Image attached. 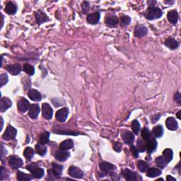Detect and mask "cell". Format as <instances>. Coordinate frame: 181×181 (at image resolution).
I'll use <instances>...</instances> for the list:
<instances>
[{
    "label": "cell",
    "mask_w": 181,
    "mask_h": 181,
    "mask_svg": "<svg viewBox=\"0 0 181 181\" xmlns=\"http://www.w3.org/2000/svg\"><path fill=\"white\" fill-rule=\"evenodd\" d=\"M145 17L149 20H154L161 17L162 11L158 7L149 6L144 13Z\"/></svg>",
    "instance_id": "6da1fadb"
},
{
    "label": "cell",
    "mask_w": 181,
    "mask_h": 181,
    "mask_svg": "<svg viewBox=\"0 0 181 181\" xmlns=\"http://www.w3.org/2000/svg\"><path fill=\"white\" fill-rule=\"evenodd\" d=\"M53 168L52 169H49L48 174L50 176L55 178H60L61 174L62 173L63 166L58 165L57 163H53Z\"/></svg>",
    "instance_id": "7a4b0ae2"
},
{
    "label": "cell",
    "mask_w": 181,
    "mask_h": 181,
    "mask_svg": "<svg viewBox=\"0 0 181 181\" xmlns=\"http://www.w3.org/2000/svg\"><path fill=\"white\" fill-rule=\"evenodd\" d=\"M16 133H17V130H16L14 128H13L12 126L9 125L7 127V128H6L5 132L2 135V138H3L4 140H14V139L16 137Z\"/></svg>",
    "instance_id": "3957f363"
},
{
    "label": "cell",
    "mask_w": 181,
    "mask_h": 181,
    "mask_svg": "<svg viewBox=\"0 0 181 181\" xmlns=\"http://www.w3.org/2000/svg\"><path fill=\"white\" fill-rule=\"evenodd\" d=\"M99 166L100 169L103 173H105V174H110V175H112V173L116 169V166L112 165V163H108V162H102L100 163Z\"/></svg>",
    "instance_id": "277c9868"
},
{
    "label": "cell",
    "mask_w": 181,
    "mask_h": 181,
    "mask_svg": "<svg viewBox=\"0 0 181 181\" xmlns=\"http://www.w3.org/2000/svg\"><path fill=\"white\" fill-rule=\"evenodd\" d=\"M9 163L11 168L14 169L19 168L23 164V160L16 156H12L9 158Z\"/></svg>",
    "instance_id": "5b68a950"
},
{
    "label": "cell",
    "mask_w": 181,
    "mask_h": 181,
    "mask_svg": "<svg viewBox=\"0 0 181 181\" xmlns=\"http://www.w3.org/2000/svg\"><path fill=\"white\" fill-rule=\"evenodd\" d=\"M42 111H43V116L47 120H50L53 117V110L48 103H43L42 105Z\"/></svg>",
    "instance_id": "8992f818"
},
{
    "label": "cell",
    "mask_w": 181,
    "mask_h": 181,
    "mask_svg": "<svg viewBox=\"0 0 181 181\" xmlns=\"http://www.w3.org/2000/svg\"><path fill=\"white\" fill-rule=\"evenodd\" d=\"M68 114H69V110L67 108H63L59 110L56 113V119L60 123H64L67 118Z\"/></svg>",
    "instance_id": "52a82bcc"
},
{
    "label": "cell",
    "mask_w": 181,
    "mask_h": 181,
    "mask_svg": "<svg viewBox=\"0 0 181 181\" xmlns=\"http://www.w3.org/2000/svg\"><path fill=\"white\" fill-rule=\"evenodd\" d=\"M122 175L124 178V179L128 181L137 180V174L135 172H132L130 169H123L122 171Z\"/></svg>",
    "instance_id": "ba28073f"
},
{
    "label": "cell",
    "mask_w": 181,
    "mask_h": 181,
    "mask_svg": "<svg viewBox=\"0 0 181 181\" xmlns=\"http://www.w3.org/2000/svg\"><path fill=\"white\" fill-rule=\"evenodd\" d=\"M30 106L29 102L28 101V100L26 98H21L17 103V107L18 109L20 112H22V113H24L29 109Z\"/></svg>",
    "instance_id": "9c48e42d"
},
{
    "label": "cell",
    "mask_w": 181,
    "mask_h": 181,
    "mask_svg": "<svg viewBox=\"0 0 181 181\" xmlns=\"http://www.w3.org/2000/svg\"><path fill=\"white\" fill-rule=\"evenodd\" d=\"M68 173L70 176L75 178H81L84 176V173L82 172V171L76 166L70 167L68 171Z\"/></svg>",
    "instance_id": "30bf717a"
},
{
    "label": "cell",
    "mask_w": 181,
    "mask_h": 181,
    "mask_svg": "<svg viewBox=\"0 0 181 181\" xmlns=\"http://www.w3.org/2000/svg\"><path fill=\"white\" fill-rule=\"evenodd\" d=\"M122 137L124 142V143L127 144H131L135 140V135L134 134L130 131L125 130L122 133Z\"/></svg>",
    "instance_id": "8fae6325"
},
{
    "label": "cell",
    "mask_w": 181,
    "mask_h": 181,
    "mask_svg": "<svg viewBox=\"0 0 181 181\" xmlns=\"http://www.w3.org/2000/svg\"><path fill=\"white\" fill-rule=\"evenodd\" d=\"M40 111H41V109H40V106L38 105L32 104L30 105L29 108V115L32 119H36L39 116Z\"/></svg>",
    "instance_id": "7c38bea8"
},
{
    "label": "cell",
    "mask_w": 181,
    "mask_h": 181,
    "mask_svg": "<svg viewBox=\"0 0 181 181\" xmlns=\"http://www.w3.org/2000/svg\"><path fill=\"white\" fill-rule=\"evenodd\" d=\"M157 147V142L155 138H150L149 140L147 141L146 142V150L151 154V152L155 151Z\"/></svg>",
    "instance_id": "4fadbf2b"
},
{
    "label": "cell",
    "mask_w": 181,
    "mask_h": 181,
    "mask_svg": "<svg viewBox=\"0 0 181 181\" xmlns=\"http://www.w3.org/2000/svg\"><path fill=\"white\" fill-rule=\"evenodd\" d=\"M6 69L7 71L12 75H18L22 71V67L19 64H14V65H9L6 66Z\"/></svg>",
    "instance_id": "5bb4252c"
},
{
    "label": "cell",
    "mask_w": 181,
    "mask_h": 181,
    "mask_svg": "<svg viewBox=\"0 0 181 181\" xmlns=\"http://www.w3.org/2000/svg\"><path fill=\"white\" fill-rule=\"evenodd\" d=\"M11 105H12V102L8 98H2L0 100V110H1V112L6 111Z\"/></svg>",
    "instance_id": "9a60e30c"
},
{
    "label": "cell",
    "mask_w": 181,
    "mask_h": 181,
    "mask_svg": "<svg viewBox=\"0 0 181 181\" xmlns=\"http://www.w3.org/2000/svg\"><path fill=\"white\" fill-rule=\"evenodd\" d=\"M166 125L167 127V128L171 131H175L178 128L177 121L175 120V119L174 118V117H168V118L166 120Z\"/></svg>",
    "instance_id": "2e32d148"
},
{
    "label": "cell",
    "mask_w": 181,
    "mask_h": 181,
    "mask_svg": "<svg viewBox=\"0 0 181 181\" xmlns=\"http://www.w3.org/2000/svg\"><path fill=\"white\" fill-rule=\"evenodd\" d=\"M35 16H36V20L38 24L43 23L45 22H48L49 18L45 14H44L41 11H37L35 13Z\"/></svg>",
    "instance_id": "e0dca14e"
},
{
    "label": "cell",
    "mask_w": 181,
    "mask_h": 181,
    "mask_svg": "<svg viewBox=\"0 0 181 181\" xmlns=\"http://www.w3.org/2000/svg\"><path fill=\"white\" fill-rule=\"evenodd\" d=\"M28 96L30 100H33V101H40L42 99L41 94L36 89H31L28 93Z\"/></svg>",
    "instance_id": "ac0fdd59"
},
{
    "label": "cell",
    "mask_w": 181,
    "mask_h": 181,
    "mask_svg": "<svg viewBox=\"0 0 181 181\" xmlns=\"http://www.w3.org/2000/svg\"><path fill=\"white\" fill-rule=\"evenodd\" d=\"M148 33V29L144 26H138L135 29V36L138 37H142L146 36Z\"/></svg>",
    "instance_id": "d6986e66"
},
{
    "label": "cell",
    "mask_w": 181,
    "mask_h": 181,
    "mask_svg": "<svg viewBox=\"0 0 181 181\" xmlns=\"http://www.w3.org/2000/svg\"><path fill=\"white\" fill-rule=\"evenodd\" d=\"M55 157L58 161H65L69 157V153L64 151V150H60L57 151L55 154Z\"/></svg>",
    "instance_id": "ffe728a7"
},
{
    "label": "cell",
    "mask_w": 181,
    "mask_h": 181,
    "mask_svg": "<svg viewBox=\"0 0 181 181\" xmlns=\"http://www.w3.org/2000/svg\"><path fill=\"white\" fill-rule=\"evenodd\" d=\"M167 18H168L169 22L172 23V24H175L178 20V14L175 10H172L168 13Z\"/></svg>",
    "instance_id": "44dd1931"
},
{
    "label": "cell",
    "mask_w": 181,
    "mask_h": 181,
    "mask_svg": "<svg viewBox=\"0 0 181 181\" xmlns=\"http://www.w3.org/2000/svg\"><path fill=\"white\" fill-rule=\"evenodd\" d=\"M100 20V14L99 12H96L91 14H89L87 16V22L91 24H96L98 23Z\"/></svg>",
    "instance_id": "7402d4cb"
},
{
    "label": "cell",
    "mask_w": 181,
    "mask_h": 181,
    "mask_svg": "<svg viewBox=\"0 0 181 181\" xmlns=\"http://www.w3.org/2000/svg\"><path fill=\"white\" fill-rule=\"evenodd\" d=\"M5 11L8 14H15L16 11H17V7L13 2H9L6 4Z\"/></svg>",
    "instance_id": "603a6c76"
},
{
    "label": "cell",
    "mask_w": 181,
    "mask_h": 181,
    "mask_svg": "<svg viewBox=\"0 0 181 181\" xmlns=\"http://www.w3.org/2000/svg\"><path fill=\"white\" fill-rule=\"evenodd\" d=\"M74 147V142L72 140H65L64 142H62L60 145V149L64 150V151H67V150L72 149V147Z\"/></svg>",
    "instance_id": "cb8c5ba5"
},
{
    "label": "cell",
    "mask_w": 181,
    "mask_h": 181,
    "mask_svg": "<svg viewBox=\"0 0 181 181\" xmlns=\"http://www.w3.org/2000/svg\"><path fill=\"white\" fill-rule=\"evenodd\" d=\"M165 45L168 48H170L171 50H175V49H177L178 46H179V43L174 38L167 39L165 41Z\"/></svg>",
    "instance_id": "d4e9b609"
},
{
    "label": "cell",
    "mask_w": 181,
    "mask_h": 181,
    "mask_svg": "<svg viewBox=\"0 0 181 181\" xmlns=\"http://www.w3.org/2000/svg\"><path fill=\"white\" fill-rule=\"evenodd\" d=\"M32 173V175L33 176L34 178H37V179H41L43 177L45 171L43 168H38V167H36V168H34L32 171H30Z\"/></svg>",
    "instance_id": "484cf974"
},
{
    "label": "cell",
    "mask_w": 181,
    "mask_h": 181,
    "mask_svg": "<svg viewBox=\"0 0 181 181\" xmlns=\"http://www.w3.org/2000/svg\"><path fill=\"white\" fill-rule=\"evenodd\" d=\"M161 174V171L158 168H148L147 175L149 178H155L157 176L160 175Z\"/></svg>",
    "instance_id": "4316f807"
},
{
    "label": "cell",
    "mask_w": 181,
    "mask_h": 181,
    "mask_svg": "<svg viewBox=\"0 0 181 181\" xmlns=\"http://www.w3.org/2000/svg\"><path fill=\"white\" fill-rule=\"evenodd\" d=\"M173 156V151L170 149H166L163 151V157L165 159L167 163H169V162L172 161Z\"/></svg>",
    "instance_id": "83f0119b"
},
{
    "label": "cell",
    "mask_w": 181,
    "mask_h": 181,
    "mask_svg": "<svg viewBox=\"0 0 181 181\" xmlns=\"http://www.w3.org/2000/svg\"><path fill=\"white\" fill-rule=\"evenodd\" d=\"M105 23L109 26H116L118 23V18L116 16H108L105 20Z\"/></svg>",
    "instance_id": "f1b7e54d"
},
{
    "label": "cell",
    "mask_w": 181,
    "mask_h": 181,
    "mask_svg": "<svg viewBox=\"0 0 181 181\" xmlns=\"http://www.w3.org/2000/svg\"><path fill=\"white\" fill-rule=\"evenodd\" d=\"M153 135L155 137H161L163 134V129L161 125H157L152 130Z\"/></svg>",
    "instance_id": "f546056e"
},
{
    "label": "cell",
    "mask_w": 181,
    "mask_h": 181,
    "mask_svg": "<svg viewBox=\"0 0 181 181\" xmlns=\"http://www.w3.org/2000/svg\"><path fill=\"white\" fill-rule=\"evenodd\" d=\"M31 175H28V174H26L25 173L21 172V171H18L17 173V179L20 181H29L33 179Z\"/></svg>",
    "instance_id": "4dcf8cb0"
},
{
    "label": "cell",
    "mask_w": 181,
    "mask_h": 181,
    "mask_svg": "<svg viewBox=\"0 0 181 181\" xmlns=\"http://www.w3.org/2000/svg\"><path fill=\"white\" fill-rule=\"evenodd\" d=\"M49 139H50V133L48 132H44L42 133L39 138V142L42 144H46L49 142Z\"/></svg>",
    "instance_id": "1f68e13d"
},
{
    "label": "cell",
    "mask_w": 181,
    "mask_h": 181,
    "mask_svg": "<svg viewBox=\"0 0 181 181\" xmlns=\"http://www.w3.org/2000/svg\"><path fill=\"white\" fill-rule=\"evenodd\" d=\"M36 151L37 154L39 155H41V156H43L45 155L46 152H47V147H45L43 144H41V143H39V144H36Z\"/></svg>",
    "instance_id": "d6a6232c"
},
{
    "label": "cell",
    "mask_w": 181,
    "mask_h": 181,
    "mask_svg": "<svg viewBox=\"0 0 181 181\" xmlns=\"http://www.w3.org/2000/svg\"><path fill=\"white\" fill-rule=\"evenodd\" d=\"M137 167H138V169L141 171V172L144 173L148 170L149 166L147 162H145L144 161H139L137 163Z\"/></svg>",
    "instance_id": "836d02e7"
},
{
    "label": "cell",
    "mask_w": 181,
    "mask_h": 181,
    "mask_svg": "<svg viewBox=\"0 0 181 181\" xmlns=\"http://www.w3.org/2000/svg\"><path fill=\"white\" fill-rule=\"evenodd\" d=\"M155 162H156V163L157 164V166H159L160 168H164L167 165V161L165 160V159L163 158V156H159L157 157L155 160Z\"/></svg>",
    "instance_id": "e575fe53"
},
{
    "label": "cell",
    "mask_w": 181,
    "mask_h": 181,
    "mask_svg": "<svg viewBox=\"0 0 181 181\" xmlns=\"http://www.w3.org/2000/svg\"><path fill=\"white\" fill-rule=\"evenodd\" d=\"M23 155L28 160H31L33 157L34 156V151L32 148L30 147H27L26 149L24 150V152H23Z\"/></svg>",
    "instance_id": "d590c367"
},
{
    "label": "cell",
    "mask_w": 181,
    "mask_h": 181,
    "mask_svg": "<svg viewBox=\"0 0 181 181\" xmlns=\"http://www.w3.org/2000/svg\"><path fill=\"white\" fill-rule=\"evenodd\" d=\"M23 70H24L25 72H26L28 74L30 75V76H32V75H33L35 74L34 67L29 64H25L23 65Z\"/></svg>",
    "instance_id": "8d00e7d4"
},
{
    "label": "cell",
    "mask_w": 181,
    "mask_h": 181,
    "mask_svg": "<svg viewBox=\"0 0 181 181\" xmlns=\"http://www.w3.org/2000/svg\"><path fill=\"white\" fill-rule=\"evenodd\" d=\"M141 135H142L143 140L145 141L149 140V139L151 138V133H150L149 129L147 128H144L142 129V132H141Z\"/></svg>",
    "instance_id": "74e56055"
},
{
    "label": "cell",
    "mask_w": 181,
    "mask_h": 181,
    "mask_svg": "<svg viewBox=\"0 0 181 181\" xmlns=\"http://www.w3.org/2000/svg\"><path fill=\"white\" fill-rule=\"evenodd\" d=\"M137 149L140 151L144 152V151H146V142L142 140L141 139H139L137 142Z\"/></svg>",
    "instance_id": "f35d334b"
},
{
    "label": "cell",
    "mask_w": 181,
    "mask_h": 181,
    "mask_svg": "<svg viewBox=\"0 0 181 181\" xmlns=\"http://www.w3.org/2000/svg\"><path fill=\"white\" fill-rule=\"evenodd\" d=\"M132 129L134 133L136 134V135H137L139 132H140V123L137 120H133L132 123Z\"/></svg>",
    "instance_id": "ab89813d"
},
{
    "label": "cell",
    "mask_w": 181,
    "mask_h": 181,
    "mask_svg": "<svg viewBox=\"0 0 181 181\" xmlns=\"http://www.w3.org/2000/svg\"><path fill=\"white\" fill-rule=\"evenodd\" d=\"M9 81L8 75L6 74H2L0 76V85L1 87L3 86L4 84H6Z\"/></svg>",
    "instance_id": "60d3db41"
},
{
    "label": "cell",
    "mask_w": 181,
    "mask_h": 181,
    "mask_svg": "<svg viewBox=\"0 0 181 181\" xmlns=\"http://www.w3.org/2000/svg\"><path fill=\"white\" fill-rule=\"evenodd\" d=\"M130 22H131V18H130V17H129V16H123L120 19V23L123 26L129 25L130 24Z\"/></svg>",
    "instance_id": "b9f144b4"
},
{
    "label": "cell",
    "mask_w": 181,
    "mask_h": 181,
    "mask_svg": "<svg viewBox=\"0 0 181 181\" xmlns=\"http://www.w3.org/2000/svg\"><path fill=\"white\" fill-rule=\"evenodd\" d=\"M123 149V145L120 142H116L113 144V149L117 152H120Z\"/></svg>",
    "instance_id": "7bdbcfd3"
},
{
    "label": "cell",
    "mask_w": 181,
    "mask_h": 181,
    "mask_svg": "<svg viewBox=\"0 0 181 181\" xmlns=\"http://www.w3.org/2000/svg\"><path fill=\"white\" fill-rule=\"evenodd\" d=\"M90 9V4L88 2H84L82 4V10H83V12L84 14L87 13Z\"/></svg>",
    "instance_id": "ee69618b"
},
{
    "label": "cell",
    "mask_w": 181,
    "mask_h": 181,
    "mask_svg": "<svg viewBox=\"0 0 181 181\" xmlns=\"http://www.w3.org/2000/svg\"><path fill=\"white\" fill-rule=\"evenodd\" d=\"M174 100L178 104H181V94L179 92H177L175 93V96H174Z\"/></svg>",
    "instance_id": "f6af8a7d"
},
{
    "label": "cell",
    "mask_w": 181,
    "mask_h": 181,
    "mask_svg": "<svg viewBox=\"0 0 181 181\" xmlns=\"http://www.w3.org/2000/svg\"><path fill=\"white\" fill-rule=\"evenodd\" d=\"M130 149L134 156H135V157H138V151H137V149H136V147H134V146H132Z\"/></svg>",
    "instance_id": "bcb514c9"
},
{
    "label": "cell",
    "mask_w": 181,
    "mask_h": 181,
    "mask_svg": "<svg viewBox=\"0 0 181 181\" xmlns=\"http://www.w3.org/2000/svg\"><path fill=\"white\" fill-rule=\"evenodd\" d=\"M36 167H37V164H36V163H32V164H30V165H29V166H26V168L29 171H32L33 170L34 168H36Z\"/></svg>",
    "instance_id": "7dc6e473"
},
{
    "label": "cell",
    "mask_w": 181,
    "mask_h": 181,
    "mask_svg": "<svg viewBox=\"0 0 181 181\" xmlns=\"http://www.w3.org/2000/svg\"><path fill=\"white\" fill-rule=\"evenodd\" d=\"M4 176H6V171H4V169L2 167L1 168V178H0V179H1L2 180H3Z\"/></svg>",
    "instance_id": "c3c4849f"
},
{
    "label": "cell",
    "mask_w": 181,
    "mask_h": 181,
    "mask_svg": "<svg viewBox=\"0 0 181 181\" xmlns=\"http://www.w3.org/2000/svg\"><path fill=\"white\" fill-rule=\"evenodd\" d=\"M166 180H167V181H176L175 178H173L172 176H171V175H167Z\"/></svg>",
    "instance_id": "681fc988"
},
{
    "label": "cell",
    "mask_w": 181,
    "mask_h": 181,
    "mask_svg": "<svg viewBox=\"0 0 181 181\" xmlns=\"http://www.w3.org/2000/svg\"><path fill=\"white\" fill-rule=\"evenodd\" d=\"M180 114H181V111H180H180H179V112H178V113H177V117H178V119H180V120L181 119V117H180Z\"/></svg>",
    "instance_id": "f907efd6"
}]
</instances>
